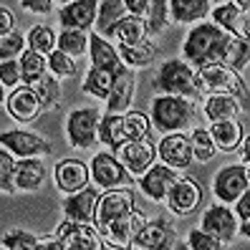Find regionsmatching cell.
<instances>
[{
	"label": "cell",
	"mask_w": 250,
	"mask_h": 250,
	"mask_svg": "<svg viewBox=\"0 0 250 250\" xmlns=\"http://www.w3.org/2000/svg\"><path fill=\"white\" fill-rule=\"evenodd\" d=\"M232 36L225 31H220L215 23H200L197 28L187 33L185 38V63H192L197 68H208V66H225V51Z\"/></svg>",
	"instance_id": "cell-1"
},
{
	"label": "cell",
	"mask_w": 250,
	"mask_h": 250,
	"mask_svg": "<svg viewBox=\"0 0 250 250\" xmlns=\"http://www.w3.org/2000/svg\"><path fill=\"white\" fill-rule=\"evenodd\" d=\"M192 101L182 99V96H157L152 101V122L157 129L162 131H174L185 129L189 122H192Z\"/></svg>",
	"instance_id": "cell-2"
},
{
	"label": "cell",
	"mask_w": 250,
	"mask_h": 250,
	"mask_svg": "<svg viewBox=\"0 0 250 250\" xmlns=\"http://www.w3.org/2000/svg\"><path fill=\"white\" fill-rule=\"evenodd\" d=\"M154 89L162 91V96H182L189 99L195 96V71L185 63L182 58H172V61L162 63L157 79H154Z\"/></svg>",
	"instance_id": "cell-3"
},
{
	"label": "cell",
	"mask_w": 250,
	"mask_h": 250,
	"mask_svg": "<svg viewBox=\"0 0 250 250\" xmlns=\"http://www.w3.org/2000/svg\"><path fill=\"white\" fill-rule=\"evenodd\" d=\"M195 89L205 91L210 96H243L245 94V83L238 76V71H232L228 66H208L200 68L195 73Z\"/></svg>",
	"instance_id": "cell-4"
},
{
	"label": "cell",
	"mask_w": 250,
	"mask_h": 250,
	"mask_svg": "<svg viewBox=\"0 0 250 250\" xmlns=\"http://www.w3.org/2000/svg\"><path fill=\"white\" fill-rule=\"evenodd\" d=\"M144 223H146L144 215L137 212V210H131L129 215L114 220V223L101 225L96 230H99L101 243H104L106 248H111V250H131V240H134V235L142 230Z\"/></svg>",
	"instance_id": "cell-5"
},
{
	"label": "cell",
	"mask_w": 250,
	"mask_h": 250,
	"mask_svg": "<svg viewBox=\"0 0 250 250\" xmlns=\"http://www.w3.org/2000/svg\"><path fill=\"white\" fill-rule=\"evenodd\" d=\"M99 109H76L68 114L66 122V134L73 149H91L96 144V131H99Z\"/></svg>",
	"instance_id": "cell-6"
},
{
	"label": "cell",
	"mask_w": 250,
	"mask_h": 250,
	"mask_svg": "<svg viewBox=\"0 0 250 250\" xmlns=\"http://www.w3.org/2000/svg\"><path fill=\"white\" fill-rule=\"evenodd\" d=\"M89 174H91L94 185L101 189H119V187L131 185V174L119 165V159L114 154H106V152H101L91 159Z\"/></svg>",
	"instance_id": "cell-7"
},
{
	"label": "cell",
	"mask_w": 250,
	"mask_h": 250,
	"mask_svg": "<svg viewBox=\"0 0 250 250\" xmlns=\"http://www.w3.org/2000/svg\"><path fill=\"white\" fill-rule=\"evenodd\" d=\"M212 21L220 31H225L232 38H243L248 41L250 36V13L248 3H220L212 10Z\"/></svg>",
	"instance_id": "cell-8"
},
{
	"label": "cell",
	"mask_w": 250,
	"mask_h": 250,
	"mask_svg": "<svg viewBox=\"0 0 250 250\" xmlns=\"http://www.w3.org/2000/svg\"><path fill=\"white\" fill-rule=\"evenodd\" d=\"M53 238L61 240L66 250H104V243L99 238L96 225H86V223H61L53 230Z\"/></svg>",
	"instance_id": "cell-9"
},
{
	"label": "cell",
	"mask_w": 250,
	"mask_h": 250,
	"mask_svg": "<svg viewBox=\"0 0 250 250\" xmlns=\"http://www.w3.org/2000/svg\"><path fill=\"white\" fill-rule=\"evenodd\" d=\"M248 185H250V180H248L245 165H230L215 174L212 192L223 205H228V202H238L248 192Z\"/></svg>",
	"instance_id": "cell-10"
},
{
	"label": "cell",
	"mask_w": 250,
	"mask_h": 250,
	"mask_svg": "<svg viewBox=\"0 0 250 250\" xmlns=\"http://www.w3.org/2000/svg\"><path fill=\"white\" fill-rule=\"evenodd\" d=\"M134 210V192L131 189H109L99 197L96 202V212H94V225L101 228L106 223H114L124 215H129Z\"/></svg>",
	"instance_id": "cell-11"
},
{
	"label": "cell",
	"mask_w": 250,
	"mask_h": 250,
	"mask_svg": "<svg viewBox=\"0 0 250 250\" xmlns=\"http://www.w3.org/2000/svg\"><path fill=\"white\" fill-rule=\"evenodd\" d=\"M116 159L129 174H144L154 165L157 159V146L149 139H139V142H124L116 146Z\"/></svg>",
	"instance_id": "cell-12"
},
{
	"label": "cell",
	"mask_w": 250,
	"mask_h": 250,
	"mask_svg": "<svg viewBox=\"0 0 250 250\" xmlns=\"http://www.w3.org/2000/svg\"><path fill=\"white\" fill-rule=\"evenodd\" d=\"M208 235H212V238H217L220 243H230L238 238V217L232 215V210H228L225 205H212L210 210H205L202 215V228Z\"/></svg>",
	"instance_id": "cell-13"
},
{
	"label": "cell",
	"mask_w": 250,
	"mask_h": 250,
	"mask_svg": "<svg viewBox=\"0 0 250 250\" xmlns=\"http://www.w3.org/2000/svg\"><path fill=\"white\" fill-rule=\"evenodd\" d=\"M0 144H3L10 154H16L21 159H31L36 154H48L51 152V144L46 139H41L38 134H31V131H23V129L3 131V134H0Z\"/></svg>",
	"instance_id": "cell-14"
},
{
	"label": "cell",
	"mask_w": 250,
	"mask_h": 250,
	"mask_svg": "<svg viewBox=\"0 0 250 250\" xmlns=\"http://www.w3.org/2000/svg\"><path fill=\"white\" fill-rule=\"evenodd\" d=\"M167 202V208L174 212V215H189V212H195L200 208V202H202V189L195 180H189V177H180L177 182L172 185V189L167 192L165 197Z\"/></svg>",
	"instance_id": "cell-15"
},
{
	"label": "cell",
	"mask_w": 250,
	"mask_h": 250,
	"mask_svg": "<svg viewBox=\"0 0 250 250\" xmlns=\"http://www.w3.org/2000/svg\"><path fill=\"white\" fill-rule=\"evenodd\" d=\"M182 177V172H177V169H169V167H165L159 162V165H152L149 169H146L144 174H142V180H139V187H142V192L149 197V200H154V202H162L167 197V192L172 189V185L177 182Z\"/></svg>",
	"instance_id": "cell-16"
},
{
	"label": "cell",
	"mask_w": 250,
	"mask_h": 250,
	"mask_svg": "<svg viewBox=\"0 0 250 250\" xmlns=\"http://www.w3.org/2000/svg\"><path fill=\"white\" fill-rule=\"evenodd\" d=\"M53 180H56V185H58L61 192L76 195V192H81V189L89 187L91 174H89V167H86L83 162L63 159V162H58V165L53 167Z\"/></svg>",
	"instance_id": "cell-17"
},
{
	"label": "cell",
	"mask_w": 250,
	"mask_h": 250,
	"mask_svg": "<svg viewBox=\"0 0 250 250\" xmlns=\"http://www.w3.org/2000/svg\"><path fill=\"white\" fill-rule=\"evenodd\" d=\"M157 154L162 157V165L169 169H187L192 165V149H189V139L182 131H174L162 139V144L157 146Z\"/></svg>",
	"instance_id": "cell-18"
},
{
	"label": "cell",
	"mask_w": 250,
	"mask_h": 250,
	"mask_svg": "<svg viewBox=\"0 0 250 250\" xmlns=\"http://www.w3.org/2000/svg\"><path fill=\"white\" fill-rule=\"evenodd\" d=\"M96 13H99V3L96 0H73V3L63 5L58 13V21L66 31H83L91 28L96 23Z\"/></svg>",
	"instance_id": "cell-19"
},
{
	"label": "cell",
	"mask_w": 250,
	"mask_h": 250,
	"mask_svg": "<svg viewBox=\"0 0 250 250\" xmlns=\"http://www.w3.org/2000/svg\"><path fill=\"white\" fill-rule=\"evenodd\" d=\"M172 245H174V235L169 225L162 223V220L144 223L142 230L134 235V240H131V248L137 250H172Z\"/></svg>",
	"instance_id": "cell-20"
},
{
	"label": "cell",
	"mask_w": 250,
	"mask_h": 250,
	"mask_svg": "<svg viewBox=\"0 0 250 250\" xmlns=\"http://www.w3.org/2000/svg\"><path fill=\"white\" fill-rule=\"evenodd\" d=\"M101 192L94 187H86L76 195H68L63 202V210L66 217L71 223H86V225H94V212H96V202H99Z\"/></svg>",
	"instance_id": "cell-21"
},
{
	"label": "cell",
	"mask_w": 250,
	"mask_h": 250,
	"mask_svg": "<svg viewBox=\"0 0 250 250\" xmlns=\"http://www.w3.org/2000/svg\"><path fill=\"white\" fill-rule=\"evenodd\" d=\"M131 99H134V71L124 68L114 79V86L106 96V114H126Z\"/></svg>",
	"instance_id": "cell-22"
},
{
	"label": "cell",
	"mask_w": 250,
	"mask_h": 250,
	"mask_svg": "<svg viewBox=\"0 0 250 250\" xmlns=\"http://www.w3.org/2000/svg\"><path fill=\"white\" fill-rule=\"evenodd\" d=\"M89 53H91L94 68H104V71L114 73V76H119V73L124 71V63H122V58H119V51H116L106 38L91 33V36H89Z\"/></svg>",
	"instance_id": "cell-23"
},
{
	"label": "cell",
	"mask_w": 250,
	"mask_h": 250,
	"mask_svg": "<svg viewBox=\"0 0 250 250\" xmlns=\"http://www.w3.org/2000/svg\"><path fill=\"white\" fill-rule=\"evenodd\" d=\"M8 114L13 116L16 122H33L36 116L41 114V104L33 94L31 86H21L8 96Z\"/></svg>",
	"instance_id": "cell-24"
},
{
	"label": "cell",
	"mask_w": 250,
	"mask_h": 250,
	"mask_svg": "<svg viewBox=\"0 0 250 250\" xmlns=\"http://www.w3.org/2000/svg\"><path fill=\"white\" fill-rule=\"evenodd\" d=\"M46 180V167L43 162L31 157V159H21L16 162V174H13V182H16V189H23V192H33L38 189Z\"/></svg>",
	"instance_id": "cell-25"
},
{
	"label": "cell",
	"mask_w": 250,
	"mask_h": 250,
	"mask_svg": "<svg viewBox=\"0 0 250 250\" xmlns=\"http://www.w3.org/2000/svg\"><path fill=\"white\" fill-rule=\"evenodd\" d=\"M210 131V139L215 144V149L220 152H235L238 149L240 139L245 137L243 134V124H238L235 119H225V122H212V126L208 129Z\"/></svg>",
	"instance_id": "cell-26"
},
{
	"label": "cell",
	"mask_w": 250,
	"mask_h": 250,
	"mask_svg": "<svg viewBox=\"0 0 250 250\" xmlns=\"http://www.w3.org/2000/svg\"><path fill=\"white\" fill-rule=\"evenodd\" d=\"M146 18H134V16H124L119 23H114L111 36L122 43V46H134V43L146 41Z\"/></svg>",
	"instance_id": "cell-27"
},
{
	"label": "cell",
	"mask_w": 250,
	"mask_h": 250,
	"mask_svg": "<svg viewBox=\"0 0 250 250\" xmlns=\"http://www.w3.org/2000/svg\"><path fill=\"white\" fill-rule=\"evenodd\" d=\"M208 0H172L169 3V18L177 23H197L205 21V16L210 13Z\"/></svg>",
	"instance_id": "cell-28"
},
{
	"label": "cell",
	"mask_w": 250,
	"mask_h": 250,
	"mask_svg": "<svg viewBox=\"0 0 250 250\" xmlns=\"http://www.w3.org/2000/svg\"><path fill=\"white\" fill-rule=\"evenodd\" d=\"M18 66H21V81H23L25 86H33V83H38L43 76H46L48 58L41 56V53H36V51H31V48H25V51L21 53Z\"/></svg>",
	"instance_id": "cell-29"
},
{
	"label": "cell",
	"mask_w": 250,
	"mask_h": 250,
	"mask_svg": "<svg viewBox=\"0 0 250 250\" xmlns=\"http://www.w3.org/2000/svg\"><path fill=\"white\" fill-rule=\"evenodd\" d=\"M124 16H126L124 0H104V3H99V13H96V36H101V38L111 36L114 23H119Z\"/></svg>",
	"instance_id": "cell-30"
},
{
	"label": "cell",
	"mask_w": 250,
	"mask_h": 250,
	"mask_svg": "<svg viewBox=\"0 0 250 250\" xmlns=\"http://www.w3.org/2000/svg\"><path fill=\"white\" fill-rule=\"evenodd\" d=\"M96 139H101V144L116 149L119 144H124V131H122V114H104L99 119V131Z\"/></svg>",
	"instance_id": "cell-31"
},
{
	"label": "cell",
	"mask_w": 250,
	"mask_h": 250,
	"mask_svg": "<svg viewBox=\"0 0 250 250\" xmlns=\"http://www.w3.org/2000/svg\"><path fill=\"white\" fill-rule=\"evenodd\" d=\"M240 114V104L232 96H210L205 104V116L210 122H225V119H235Z\"/></svg>",
	"instance_id": "cell-32"
},
{
	"label": "cell",
	"mask_w": 250,
	"mask_h": 250,
	"mask_svg": "<svg viewBox=\"0 0 250 250\" xmlns=\"http://www.w3.org/2000/svg\"><path fill=\"white\" fill-rule=\"evenodd\" d=\"M154 56H157V46L149 38L142 43H134V46H122L119 51V58L126 66H146L154 61Z\"/></svg>",
	"instance_id": "cell-33"
},
{
	"label": "cell",
	"mask_w": 250,
	"mask_h": 250,
	"mask_svg": "<svg viewBox=\"0 0 250 250\" xmlns=\"http://www.w3.org/2000/svg\"><path fill=\"white\" fill-rule=\"evenodd\" d=\"M149 116L144 111H126L122 114V131H124V139L126 142H139L146 139L149 134Z\"/></svg>",
	"instance_id": "cell-34"
},
{
	"label": "cell",
	"mask_w": 250,
	"mask_h": 250,
	"mask_svg": "<svg viewBox=\"0 0 250 250\" xmlns=\"http://www.w3.org/2000/svg\"><path fill=\"white\" fill-rule=\"evenodd\" d=\"M114 79H116L114 73H109V71H104V68H91L89 73H86L83 91L89 94V96H94V99H104V101H106L111 86H114Z\"/></svg>",
	"instance_id": "cell-35"
},
{
	"label": "cell",
	"mask_w": 250,
	"mask_h": 250,
	"mask_svg": "<svg viewBox=\"0 0 250 250\" xmlns=\"http://www.w3.org/2000/svg\"><path fill=\"white\" fill-rule=\"evenodd\" d=\"M56 41H58V36L51 25H33L31 33H28V46H31V51L46 56V58L56 51Z\"/></svg>",
	"instance_id": "cell-36"
},
{
	"label": "cell",
	"mask_w": 250,
	"mask_h": 250,
	"mask_svg": "<svg viewBox=\"0 0 250 250\" xmlns=\"http://www.w3.org/2000/svg\"><path fill=\"white\" fill-rule=\"evenodd\" d=\"M31 89H33V94L38 99L41 109H51V106L58 104V99H61V86H58L56 76H43L38 83L31 86Z\"/></svg>",
	"instance_id": "cell-37"
},
{
	"label": "cell",
	"mask_w": 250,
	"mask_h": 250,
	"mask_svg": "<svg viewBox=\"0 0 250 250\" xmlns=\"http://www.w3.org/2000/svg\"><path fill=\"white\" fill-rule=\"evenodd\" d=\"M56 43H58V51L71 56V58L83 56L86 51H89V36H86L83 31H63Z\"/></svg>",
	"instance_id": "cell-38"
},
{
	"label": "cell",
	"mask_w": 250,
	"mask_h": 250,
	"mask_svg": "<svg viewBox=\"0 0 250 250\" xmlns=\"http://www.w3.org/2000/svg\"><path fill=\"white\" fill-rule=\"evenodd\" d=\"M187 139H189V149H192V159L210 162V159L217 154V149H215V144H212V139H210V131H208V129H195Z\"/></svg>",
	"instance_id": "cell-39"
},
{
	"label": "cell",
	"mask_w": 250,
	"mask_h": 250,
	"mask_svg": "<svg viewBox=\"0 0 250 250\" xmlns=\"http://www.w3.org/2000/svg\"><path fill=\"white\" fill-rule=\"evenodd\" d=\"M248 58H250L248 41H243V38H230L228 51H225V66L232 68V71H238V68L248 66Z\"/></svg>",
	"instance_id": "cell-40"
},
{
	"label": "cell",
	"mask_w": 250,
	"mask_h": 250,
	"mask_svg": "<svg viewBox=\"0 0 250 250\" xmlns=\"http://www.w3.org/2000/svg\"><path fill=\"white\" fill-rule=\"evenodd\" d=\"M146 31L152 33H159L165 31L167 23H169V3L167 0H154V3L149 5V13H146Z\"/></svg>",
	"instance_id": "cell-41"
},
{
	"label": "cell",
	"mask_w": 250,
	"mask_h": 250,
	"mask_svg": "<svg viewBox=\"0 0 250 250\" xmlns=\"http://www.w3.org/2000/svg\"><path fill=\"white\" fill-rule=\"evenodd\" d=\"M38 238L25 230H8L3 235V248L5 250H36Z\"/></svg>",
	"instance_id": "cell-42"
},
{
	"label": "cell",
	"mask_w": 250,
	"mask_h": 250,
	"mask_svg": "<svg viewBox=\"0 0 250 250\" xmlns=\"http://www.w3.org/2000/svg\"><path fill=\"white\" fill-rule=\"evenodd\" d=\"M23 46H25V38L18 31H13L10 36H3L0 38V63L16 61V58L23 53Z\"/></svg>",
	"instance_id": "cell-43"
},
{
	"label": "cell",
	"mask_w": 250,
	"mask_h": 250,
	"mask_svg": "<svg viewBox=\"0 0 250 250\" xmlns=\"http://www.w3.org/2000/svg\"><path fill=\"white\" fill-rule=\"evenodd\" d=\"M13 174H16V159L8 149H0V189L3 192H18Z\"/></svg>",
	"instance_id": "cell-44"
},
{
	"label": "cell",
	"mask_w": 250,
	"mask_h": 250,
	"mask_svg": "<svg viewBox=\"0 0 250 250\" xmlns=\"http://www.w3.org/2000/svg\"><path fill=\"white\" fill-rule=\"evenodd\" d=\"M48 71H53V76H61V79H68L76 73V61H73L71 56L61 53V51H53L48 56Z\"/></svg>",
	"instance_id": "cell-45"
},
{
	"label": "cell",
	"mask_w": 250,
	"mask_h": 250,
	"mask_svg": "<svg viewBox=\"0 0 250 250\" xmlns=\"http://www.w3.org/2000/svg\"><path fill=\"white\" fill-rule=\"evenodd\" d=\"M187 248L189 250H225L223 243H220L217 238H212V235H208L205 230H192L189 232Z\"/></svg>",
	"instance_id": "cell-46"
},
{
	"label": "cell",
	"mask_w": 250,
	"mask_h": 250,
	"mask_svg": "<svg viewBox=\"0 0 250 250\" xmlns=\"http://www.w3.org/2000/svg\"><path fill=\"white\" fill-rule=\"evenodd\" d=\"M18 81H21V66H18V61L0 63V83H3V86H18Z\"/></svg>",
	"instance_id": "cell-47"
},
{
	"label": "cell",
	"mask_w": 250,
	"mask_h": 250,
	"mask_svg": "<svg viewBox=\"0 0 250 250\" xmlns=\"http://www.w3.org/2000/svg\"><path fill=\"white\" fill-rule=\"evenodd\" d=\"M235 210H238V217H240V223H243V235L248 238V235H250V192H245L238 200Z\"/></svg>",
	"instance_id": "cell-48"
},
{
	"label": "cell",
	"mask_w": 250,
	"mask_h": 250,
	"mask_svg": "<svg viewBox=\"0 0 250 250\" xmlns=\"http://www.w3.org/2000/svg\"><path fill=\"white\" fill-rule=\"evenodd\" d=\"M149 0H124V8L129 10V16L134 18H144L146 13H149Z\"/></svg>",
	"instance_id": "cell-49"
},
{
	"label": "cell",
	"mask_w": 250,
	"mask_h": 250,
	"mask_svg": "<svg viewBox=\"0 0 250 250\" xmlns=\"http://www.w3.org/2000/svg\"><path fill=\"white\" fill-rule=\"evenodd\" d=\"M23 8L31 13H51L53 3L51 0H23Z\"/></svg>",
	"instance_id": "cell-50"
},
{
	"label": "cell",
	"mask_w": 250,
	"mask_h": 250,
	"mask_svg": "<svg viewBox=\"0 0 250 250\" xmlns=\"http://www.w3.org/2000/svg\"><path fill=\"white\" fill-rule=\"evenodd\" d=\"M13 33V13L8 8H0V38Z\"/></svg>",
	"instance_id": "cell-51"
},
{
	"label": "cell",
	"mask_w": 250,
	"mask_h": 250,
	"mask_svg": "<svg viewBox=\"0 0 250 250\" xmlns=\"http://www.w3.org/2000/svg\"><path fill=\"white\" fill-rule=\"evenodd\" d=\"M36 250H66V248H63L61 240H56L53 235H51V238H46V240H38Z\"/></svg>",
	"instance_id": "cell-52"
},
{
	"label": "cell",
	"mask_w": 250,
	"mask_h": 250,
	"mask_svg": "<svg viewBox=\"0 0 250 250\" xmlns=\"http://www.w3.org/2000/svg\"><path fill=\"white\" fill-rule=\"evenodd\" d=\"M235 152L240 154L243 162H248V157H250V137H248V134L240 139V144H238V149H235Z\"/></svg>",
	"instance_id": "cell-53"
},
{
	"label": "cell",
	"mask_w": 250,
	"mask_h": 250,
	"mask_svg": "<svg viewBox=\"0 0 250 250\" xmlns=\"http://www.w3.org/2000/svg\"><path fill=\"white\" fill-rule=\"evenodd\" d=\"M172 250H189L187 243H177V245H172Z\"/></svg>",
	"instance_id": "cell-54"
},
{
	"label": "cell",
	"mask_w": 250,
	"mask_h": 250,
	"mask_svg": "<svg viewBox=\"0 0 250 250\" xmlns=\"http://www.w3.org/2000/svg\"><path fill=\"white\" fill-rule=\"evenodd\" d=\"M3 99H5V91H3V83H0V104H3Z\"/></svg>",
	"instance_id": "cell-55"
}]
</instances>
